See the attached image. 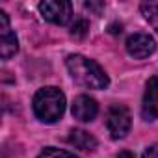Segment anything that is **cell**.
I'll use <instances>...</instances> for the list:
<instances>
[{
	"mask_svg": "<svg viewBox=\"0 0 158 158\" xmlns=\"http://www.w3.org/2000/svg\"><path fill=\"white\" fill-rule=\"evenodd\" d=\"M65 112V95L58 88H43L34 97V114L43 123H56Z\"/></svg>",
	"mask_w": 158,
	"mask_h": 158,
	"instance_id": "obj_2",
	"label": "cell"
},
{
	"mask_svg": "<svg viewBox=\"0 0 158 158\" xmlns=\"http://www.w3.org/2000/svg\"><path fill=\"white\" fill-rule=\"evenodd\" d=\"M141 158H158V143H152V145H149V147L143 151Z\"/></svg>",
	"mask_w": 158,
	"mask_h": 158,
	"instance_id": "obj_13",
	"label": "cell"
},
{
	"mask_svg": "<svg viewBox=\"0 0 158 158\" xmlns=\"http://www.w3.org/2000/svg\"><path fill=\"white\" fill-rule=\"evenodd\" d=\"M97 112H99V106H97V101L88 97V95H80L76 97L74 102H73V115L74 119L82 121V123H89L97 117Z\"/></svg>",
	"mask_w": 158,
	"mask_h": 158,
	"instance_id": "obj_8",
	"label": "cell"
},
{
	"mask_svg": "<svg viewBox=\"0 0 158 158\" xmlns=\"http://www.w3.org/2000/svg\"><path fill=\"white\" fill-rule=\"evenodd\" d=\"M37 158H78L76 154L63 151V149H56V147H45Z\"/></svg>",
	"mask_w": 158,
	"mask_h": 158,
	"instance_id": "obj_11",
	"label": "cell"
},
{
	"mask_svg": "<svg viewBox=\"0 0 158 158\" xmlns=\"http://www.w3.org/2000/svg\"><path fill=\"white\" fill-rule=\"evenodd\" d=\"M132 125L130 112L125 104H112L106 112V128L114 139H121L128 134Z\"/></svg>",
	"mask_w": 158,
	"mask_h": 158,
	"instance_id": "obj_3",
	"label": "cell"
},
{
	"mask_svg": "<svg viewBox=\"0 0 158 158\" xmlns=\"http://www.w3.org/2000/svg\"><path fill=\"white\" fill-rule=\"evenodd\" d=\"M65 65L73 76V80L88 89H106L110 84V78L104 73V69L97 61H93L82 54L67 56Z\"/></svg>",
	"mask_w": 158,
	"mask_h": 158,
	"instance_id": "obj_1",
	"label": "cell"
},
{
	"mask_svg": "<svg viewBox=\"0 0 158 158\" xmlns=\"http://www.w3.org/2000/svg\"><path fill=\"white\" fill-rule=\"evenodd\" d=\"M154 50H156V43L149 34H134L127 39V52L136 60H143L151 56Z\"/></svg>",
	"mask_w": 158,
	"mask_h": 158,
	"instance_id": "obj_6",
	"label": "cell"
},
{
	"mask_svg": "<svg viewBox=\"0 0 158 158\" xmlns=\"http://www.w3.org/2000/svg\"><path fill=\"white\" fill-rule=\"evenodd\" d=\"M69 143L74 145L76 149H80V151H93V149L97 147V139H95L89 132L80 130V128L71 130V134H69Z\"/></svg>",
	"mask_w": 158,
	"mask_h": 158,
	"instance_id": "obj_9",
	"label": "cell"
},
{
	"mask_svg": "<svg viewBox=\"0 0 158 158\" xmlns=\"http://www.w3.org/2000/svg\"><path fill=\"white\" fill-rule=\"evenodd\" d=\"M139 10H141V15H143V19L158 32V4H151V2H145V4H141L139 6Z\"/></svg>",
	"mask_w": 158,
	"mask_h": 158,
	"instance_id": "obj_10",
	"label": "cell"
},
{
	"mask_svg": "<svg viewBox=\"0 0 158 158\" xmlns=\"http://www.w3.org/2000/svg\"><path fill=\"white\" fill-rule=\"evenodd\" d=\"M39 11L52 24H67L73 19V6L65 0H45L39 4Z\"/></svg>",
	"mask_w": 158,
	"mask_h": 158,
	"instance_id": "obj_4",
	"label": "cell"
},
{
	"mask_svg": "<svg viewBox=\"0 0 158 158\" xmlns=\"http://www.w3.org/2000/svg\"><path fill=\"white\" fill-rule=\"evenodd\" d=\"M141 115L147 121L158 119V76L149 78L143 93V106H141Z\"/></svg>",
	"mask_w": 158,
	"mask_h": 158,
	"instance_id": "obj_7",
	"label": "cell"
},
{
	"mask_svg": "<svg viewBox=\"0 0 158 158\" xmlns=\"http://www.w3.org/2000/svg\"><path fill=\"white\" fill-rule=\"evenodd\" d=\"M17 50H19L17 35L10 28L8 15L4 11H0V56H2L4 60H10L11 56H15Z\"/></svg>",
	"mask_w": 158,
	"mask_h": 158,
	"instance_id": "obj_5",
	"label": "cell"
},
{
	"mask_svg": "<svg viewBox=\"0 0 158 158\" xmlns=\"http://www.w3.org/2000/svg\"><path fill=\"white\" fill-rule=\"evenodd\" d=\"M86 30H88V23H86V21H78L76 24H73L71 34H73V35H78V37H82V35L86 34Z\"/></svg>",
	"mask_w": 158,
	"mask_h": 158,
	"instance_id": "obj_12",
	"label": "cell"
},
{
	"mask_svg": "<svg viewBox=\"0 0 158 158\" xmlns=\"http://www.w3.org/2000/svg\"><path fill=\"white\" fill-rule=\"evenodd\" d=\"M117 158H136V156H134V152H130V151H121V152L117 154Z\"/></svg>",
	"mask_w": 158,
	"mask_h": 158,
	"instance_id": "obj_14",
	"label": "cell"
}]
</instances>
